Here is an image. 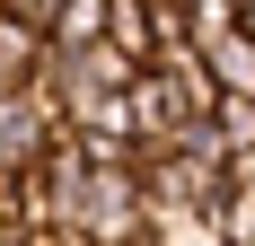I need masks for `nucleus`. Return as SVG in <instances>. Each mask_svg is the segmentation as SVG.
<instances>
[{
  "label": "nucleus",
  "mask_w": 255,
  "mask_h": 246,
  "mask_svg": "<svg viewBox=\"0 0 255 246\" xmlns=\"http://www.w3.org/2000/svg\"><path fill=\"white\" fill-rule=\"evenodd\" d=\"M150 246H158V238H150Z\"/></svg>",
  "instance_id": "nucleus-11"
},
{
  "label": "nucleus",
  "mask_w": 255,
  "mask_h": 246,
  "mask_svg": "<svg viewBox=\"0 0 255 246\" xmlns=\"http://www.w3.org/2000/svg\"><path fill=\"white\" fill-rule=\"evenodd\" d=\"M203 62H211V88H220V97H255V35H247V26L220 35Z\"/></svg>",
  "instance_id": "nucleus-5"
},
{
  "label": "nucleus",
  "mask_w": 255,
  "mask_h": 246,
  "mask_svg": "<svg viewBox=\"0 0 255 246\" xmlns=\"http://www.w3.org/2000/svg\"><path fill=\"white\" fill-rule=\"evenodd\" d=\"M44 53H53L44 26L18 18V9H0V97H26V88L44 79Z\"/></svg>",
  "instance_id": "nucleus-3"
},
{
  "label": "nucleus",
  "mask_w": 255,
  "mask_h": 246,
  "mask_svg": "<svg viewBox=\"0 0 255 246\" xmlns=\"http://www.w3.org/2000/svg\"><path fill=\"white\" fill-rule=\"evenodd\" d=\"M44 35H53V44H97V35H106V0H62Z\"/></svg>",
  "instance_id": "nucleus-7"
},
{
  "label": "nucleus",
  "mask_w": 255,
  "mask_h": 246,
  "mask_svg": "<svg viewBox=\"0 0 255 246\" xmlns=\"http://www.w3.org/2000/svg\"><path fill=\"white\" fill-rule=\"evenodd\" d=\"M62 238H71V246H150L141 167H88L79 194H71V211H62Z\"/></svg>",
  "instance_id": "nucleus-1"
},
{
  "label": "nucleus",
  "mask_w": 255,
  "mask_h": 246,
  "mask_svg": "<svg viewBox=\"0 0 255 246\" xmlns=\"http://www.w3.org/2000/svg\"><path fill=\"white\" fill-rule=\"evenodd\" d=\"M238 9H247V0H176V35L194 53H211L220 35H238Z\"/></svg>",
  "instance_id": "nucleus-4"
},
{
  "label": "nucleus",
  "mask_w": 255,
  "mask_h": 246,
  "mask_svg": "<svg viewBox=\"0 0 255 246\" xmlns=\"http://www.w3.org/2000/svg\"><path fill=\"white\" fill-rule=\"evenodd\" d=\"M238 26H247V35H255V0H247V9H238Z\"/></svg>",
  "instance_id": "nucleus-10"
},
{
  "label": "nucleus",
  "mask_w": 255,
  "mask_h": 246,
  "mask_svg": "<svg viewBox=\"0 0 255 246\" xmlns=\"http://www.w3.org/2000/svg\"><path fill=\"white\" fill-rule=\"evenodd\" d=\"M53 141H62V115H53V97H44V88L0 97V167H9V176H26Z\"/></svg>",
  "instance_id": "nucleus-2"
},
{
  "label": "nucleus",
  "mask_w": 255,
  "mask_h": 246,
  "mask_svg": "<svg viewBox=\"0 0 255 246\" xmlns=\"http://www.w3.org/2000/svg\"><path fill=\"white\" fill-rule=\"evenodd\" d=\"M211 132L229 141V158L255 149V97H220V106H211Z\"/></svg>",
  "instance_id": "nucleus-8"
},
{
  "label": "nucleus",
  "mask_w": 255,
  "mask_h": 246,
  "mask_svg": "<svg viewBox=\"0 0 255 246\" xmlns=\"http://www.w3.org/2000/svg\"><path fill=\"white\" fill-rule=\"evenodd\" d=\"M211 238L220 246H255V185H229L211 202Z\"/></svg>",
  "instance_id": "nucleus-6"
},
{
  "label": "nucleus",
  "mask_w": 255,
  "mask_h": 246,
  "mask_svg": "<svg viewBox=\"0 0 255 246\" xmlns=\"http://www.w3.org/2000/svg\"><path fill=\"white\" fill-rule=\"evenodd\" d=\"M0 9H18V18H35V26H53V9H62V0H0Z\"/></svg>",
  "instance_id": "nucleus-9"
}]
</instances>
